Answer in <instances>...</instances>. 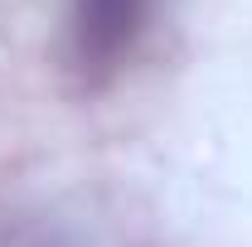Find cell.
<instances>
[{
	"label": "cell",
	"instance_id": "6da1fadb",
	"mask_svg": "<svg viewBox=\"0 0 252 247\" xmlns=\"http://www.w3.org/2000/svg\"><path fill=\"white\" fill-rule=\"evenodd\" d=\"M156 0H68V54L88 83L122 68L151 30Z\"/></svg>",
	"mask_w": 252,
	"mask_h": 247
}]
</instances>
